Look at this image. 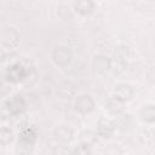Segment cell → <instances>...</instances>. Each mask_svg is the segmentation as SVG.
Returning a JSON list of instances; mask_svg holds the SVG:
<instances>
[{
	"label": "cell",
	"instance_id": "5",
	"mask_svg": "<svg viewBox=\"0 0 155 155\" xmlns=\"http://www.w3.org/2000/svg\"><path fill=\"white\" fill-rule=\"evenodd\" d=\"M25 75H27L25 68L19 64H13V65L8 67V69L6 71V78L11 82H18L19 80L25 78Z\"/></svg>",
	"mask_w": 155,
	"mask_h": 155
},
{
	"label": "cell",
	"instance_id": "13",
	"mask_svg": "<svg viewBox=\"0 0 155 155\" xmlns=\"http://www.w3.org/2000/svg\"><path fill=\"white\" fill-rule=\"evenodd\" d=\"M13 140V132L7 127H0V145H7Z\"/></svg>",
	"mask_w": 155,
	"mask_h": 155
},
{
	"label": "cell",
	"instance_id": "15",
	"mask_svg": "<svg viewBox=\"0 0 155 155\" xmlns=\"http://www.w3.org/2000/svg\"><path fill=\"white\" fill-rule=\"evenodd\" d=\"M52 155H71V151H70V149H69L68 145H65V144H59V145H57V147L53 149Z\"/></svg>",
	"mask_w": 155,
	"mask_h": 155
},
{
	"label": "cell",
	"instance_id": "1",
	"mask_svg": "<svg viewBox=\"0 0 155 155\" xmlns=\"http://www.w3.org/2000/svg\"><path fill=\"white\" fill-rule=\"evenodd\" d=\"M52 58L54 61V63L59 67H65L70 61H71V51L69 50V47L65 46H59L53 51Z\"/></svg>",
	"mask_w": 155,
	"mask_h": 155
},
{
	"label": "cell",
	"instance_id": "8",
	"mask_svg": "<svg viewBox=\"0 0 155 155\" xmlns=\"http://www.w3.org/2000/svg\"><path fill=\"white\" fill-rule=\"evenodd\" d=\"M53 137L57 142L65 144L73 139V130L67 126H59L53 131Z\"/></svg>",
	"mask_w": 155,
	"mask_h": 155
},
{
	"label": "cell",
	"instance_id": "17",
	"mask_svg": "<svg viewBox=\"0 0 155 155\" xmlns=\"http://www.w3.org/2000/svg\"><path fill=\"white\" fill-rule=\"evenodd\" d=\"M104 155H121V150L116 145H110L105 150V154Z\"/></svg>",
	"mask_w": 155,
	"mask_h": 155
},
{
	"label": "cell",
	"instance_id": "14",
	"mask_svg": "<svg viewBox=\"0 0 155 155\" xmlns=\"http://www.w3.org/2000/svg\"><path fill=\"white\" fill-rule=\"evenodd\" d=\"M107 110L110 113V114H114V115H119L122 110H124V107H122V103L116 101V99H111L105 105Z\"/></svg>",
	"mask_w": 155,
	"mask_h": 155
},
{
	"label": "cell",
	"instance_id": "2",
	"mask_svg": "<svg viewBox=\"0 0 155 155\" xmlns=\"http://www.w3.org/2000/svg\"><path fill=\"white\" fill-rule=\"evenodd\" d=\"M75 109L81 114H88L94 109V102L91 96L81 94L75 101Z\"/></svg>",
	"mask_w": 155,
	"mask_h": 155
},
{
	"label": "cell",
	"instance_id": "10",
	"mask_svg": "<svg viewBox=\"0 0 155 155\" xmlns=\"http://www.w3.org/2000/svg\"><path fill=\"white\" fill-rule=\"evenodd\" d=\"M36 136L38 133L34 128H25L19 134V142L23 145H33L34 142L36 140Z\"/></svg>",
	"mask_w": 155,
	"mask_h": 155
},
{
	"label": "cell",
	"instance_id": "3",
	"mask_svg": "<svg viewBox=\"0 0 155 155\" xmlns=\"http://www.w3.org/2000/svg\"><path fill=\"white\" fill-rule=\"evenodd\" d=\"M5 105L11 115H18V114L23 113V110L25 109V101L22 96L17 94V96H13L12 98H10L5 103Z\"/></svg>",
	"mask_w": 155,
	"mask_h": 155
},
{
	"label": "cell",
	"instance_id": "6",
	"mask_svg": "<svg viewBox=\"0 0 155 155\" xmlns=\"http://www.w3.org/2000/svg\"><path fill=\"white\" fill-rule=\"evenodd\" d=\"M133 93H134L133 88L130 85H127V84L117 85L116 88H115V92H114L115 99L119 101V102H125V101L131 99L133 97Z\"/></svg>",
	"mask_w": 155,
	"mask_h": 155
},
{
	"label": "cell",
	"instance_id": "7",
	"mask_svg": "<svg viewBox=\"0 0 155 155\" xmlns=\"http://www.w3.org/2000/svg\"><path fill=\"white\" fill-rule=\"evenodd\" d=\"M115 130V125L113 121H110L109 119H105V117H102L99 119V121L97 122V132L99 136L102 137H110L113 134Z\"/></svg>",
	"mask_w": 155,
	"mask_h": 155
},
{
	"label": "cell",
	"instance_id": "9",
	"mask_svg": "<svg viewBox=\"0 0 155 155\" xmlns=\"http://www.w3.org/2000/svg\"><path fill=\"white\" fill-rule=\"evenodd\" d=\"M111 67V61L105 56H98L93 61V69L98 74H103L108 71Z\"/></svg>",
	"mask_w": 155,
	"mask_h": 155
},
{
	"label": "cell",
	"instance_id": "16",
	"mask_svg": "<svg viewBox=\"0 0 155 155\" xmlns=\"http://www.w3.org/2000/svg\"><path fill=\"white\" fill-rule=\"evenodd\" d=\"M71 155H91V149L87 144H80L78 148H75Z\"/></svg>",
	"mask_w": 155,
	"mask_h": 155
},
{
	"label": "cell",
	"instance_id": "12",
	"mask_svg": "<svg viewBox=\"0 0 155 155\" xmlns=\"http://www.w3.org/2000/svg\"><path fill=\"white\" fill-rule=\"evenodd\" d=\"M93 7H94V4L91 2V1H79V2H75L76 12L82 15V16H86V15L91 13Z\"/></svg>",
	"mask_w": 155,
	"mask_h": 155
},
{
	"label": "cell",
	"instance_id": "4",
	"mask_svg": "<svg viewBox=\"0 0 155 155\" xmlns=\"http://www.w3.org/2000/svg\"><path fill=\"white\" fill-rule=\"evenodd\" d=\"M128 52H130V48L127 46H119L115 51V56H114V62L117 67L119 70H124L126 69V65H127V58H128Z\"/></svg>",
	"mask_w": 155,
	"mask_h": 155
},
{
	"label": "cell",
	"instance_id": "11",
	"mask_svg": "<svg viewBox=\"0 0 155 155\" xmlns=\"http://www.w3.org/2000/svg\"><path fill=\"white\" fill-rule=\"evenodd\" d=\"M140 119L144 122H148V124L154 122V120H155V108H154L153 104H147V105H144L142 108Z\"/></svg>",
	"mask_w": 155,
	"mask_h": 155
}]
</instances>
